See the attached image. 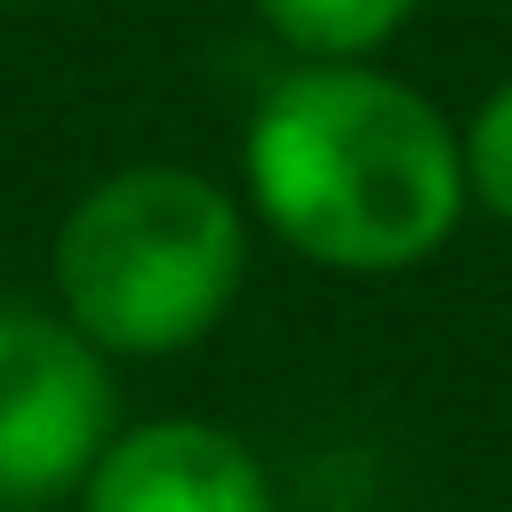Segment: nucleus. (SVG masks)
Returning <instances> with one entry per match:
<instances>
[{
  "instance_id": "423d86ee",
  "label": "nucleus",
  "mask_w": 512,
  "mask_h": 512,
  "mask_svg": "<svg viewBox=\"0 0 512 512\" xmlns=\"http://www.w3.org/2000/svg\"><path fill=\"white\" fill-rule=\"evenodd\" d=\"M464 184H472V208L512 224V72L464 120Z\"/></svg>"
},
{
  "instance_id": "f03ea898",
  "label": "nucleus",
  "mask_w": 512,
  "mask_h": 512,
  "mask_svg": "<svg viewBox=\"0 0 512 512\" xmlns=\"http://www.w3.org/2000/svg\"><path fill=\"white\" fill-rule=\"evenodd\" d=\"M56 312L112 360H176L248 288V200L176 160L96 176L48 248Z\"/></svg>"
},
{
  "instance_id": "0eeeda50",
  "label": "nucleus",
  "mask_w": 512,
  "mask_h": 512,
  "mask_svg": "<svg viewBox=\"0 0 512 512\" xmlns=\"http://www.w3.org/2000/svg\"><path fill=\"white\" fill-rule=\"evenodd\" d=\"M16 8H40V0H16Z\"/></svg>"
},
{
  "instance_id": "39448f33",
  "label": "nucleus",
  "mask_w": 512,
  "mask_h": 512,
  "mask_svg": "<svg viewBox=\"0 0 512 512\" xmlns=\"http://www.w3.org/2000/svg\"><path fill=\"white\" fill-rule=\"evenodd\" d=\"M424 0H256L264 32L296 64H368Z\"/></svg>"
},
{
  "instance_id": "7ed1b4c3",
  "label": "nucleus",
  "mask_w": 512,
  "mask_h": 512,
  "mask_svg": "<svg viewBox=\"0 0 512 512\" xmlns=\"http://www.w3.org/2000/svg\"><path fill=\"white\" fill-rule=\"evenodd\" d=\"M120 440L112 352L56 304H0V512H56Z\"/></svg>"
},
{
  "instance_id": "f257e3e1",
  "label": "nucleus",
  "mask_w": 512,
  "mask_h": 512,
  "mask_svg": "<svg viewBox=\"0 0 512 512\" xmlns=\"http://www.w3.org/2000/svg\"><path fill=\"white\" fill-rule=\"evenodd\" d=\"M240 184L280 248L352 280L416 272L472 208L464 128L384 64H288L240 128Z\"/></svg>"
},
{
  "instance_id": "20e7f679",
  "label": "nucleus",
  "mask_w": 512,
  "mask_h": 512,
  "mask_svg": "<svg viewBox=\"0 0 512 512\" xmlns=\"http://www.w3.org/2000/svg\"><path fill=\"white\" fill-rule=\"evenodd\" d=\"M72 512H272L256 448L216 416H144L96 456Z\"/></svg>"
}]
</instances>
